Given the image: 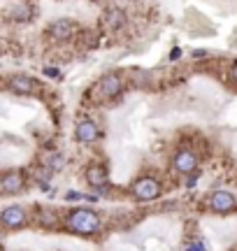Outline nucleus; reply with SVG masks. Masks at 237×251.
Returning a JSON list of instances; mask_svg holds the SVG:
<instances>
[{
    "label": "nucleus",
    "instance_id": "nucleus-1",
    "mask_svg": "<svg viewBox=\"0 0 237 251\" xmlns=\"http://www.w3.org/2000/svg\"><path fill=\"white\" fill-rule=\"evenodd\" d=\"M68 226H70L72 233L93 235L100 230V216L93 209H74L72 214L68 216Z\"/></svg>",
    "mask_w": 237,
    "mask_h": 251
},
{
    "label": "nucleus",
    "instance_id": "nucleus-2",
    "mask_svg": "<svg viewBox=\"0 0 237 251\" xmlns=\"http://www.w3.org/2000/svg\"><path fill=\"white\" fill-rule=\"evenodd\" d=\"M133 196L142 202H149V200H156L161 196V184L154 177H140V179L133 184Z\"/></svg>",
    "mask_w": 237,
    "mask_h": 251
},
{
    "label": "nucleus",
    "instance_id": "nucleus-3",
    "mask_svg": "<svg viewBox=\"0 0 237 251\" xmlns=\"http://www.w3.org/2000/svg\"><path fill=\"white\" fill-rule=\"evenodd\" d=\"M95 91L100 93L102 100H114L118 93L123 91V79H121V75H117V72H112V75H105V77L98 81Z\"/></svg>",
    "mask_w": 237,
    "mask_h": 251
},
{
    "label": "nucleus",
    "instance_id": "nucleus-4",
    "mask_svg": "<svg viewBox=\"0 0 237 251\" xmlns=\"http://www.w3.org/2000/svg\"><path fill=\"white\" fill-rule=\"evenodd\" d=\"M210 207L214 214H230V212H235L237 200L230 191H214L210 198Z\"/></svg>",
    "mask_w": 237,
    "mask_h": 251
},
{
    "label": "nucleus",
    "instance_id": "nucleus-5",
    "mask_svg": "<svg viewBox=\"0 0 237 251\" xmlns=\"http://www.w3.org/2000/svg\"><path fill=\"white\" fill-rule=\"evenodd\" d=\"M24 186H26V175H24L21 170L7 172V175L2 177V181H0V191H2V196H17V193L24 191Z\"/></svg>",
    "mask_w": 237,
    "mask_h": 251
},
{
    "label": "nucleus",
    "instance_id": "nucleus-6",
    "mask_svg": "<svg viewBox=\"0 0 237 251\" xmlns=\"http://www.w3.org/2000/svg\"><path fill=\"white\" fill-rule=\"evenodd\" d=\"M74 30H77V24H74L72 19H58L54 24H49V37H54L58 42H63V40H70L74 35Z\"/></svg>",
    "mask_w": 237,
    "mask_h": 251
},
{
    "label": "nucleus",
    "instance_id": "nucleus-7",
    "mask_svg": "<svg viewBox=\"0 0 237 251\" xmlns=\"http://www.w3.org/2000/svg\"><path fill=\"white\" fill-rule=\"evenodd\" d=\"M7 89L12 93H17V96H30V93H35L37 81L33 77H28V75H14V77H9Z\"/></svg>",
    "mask_w": 237,
    "mask_h": 251
},
{
    "label": "nucleus",
    "instance_id": "nucleus-8",
    "mask_svg": "<svg viewBox=\"0 0 237 251\" xmlns=\"http://www.w3.org/2000/svg\"><path fill=\"white\" fill-rule=\"evenodd\" d=\"M174 168H177V172H182V175H191L198 168V156L191 149H182V151L174 153Z\"/></svg>",
    "mask_w": 237,
    "mask_h": 251
},
{
    "label": "nucleus",
    "instance_id": "nucleus-9",
    "mask_svg": "<svg viewBox=\"0 0 237 251\" xmlns=\"http://www.w3.org/2000/svg\"><path fill=\"white\" fill-rule=\"evenodd\" d=\"M2 224L7 228H21L26 224V209L19 205H12V207H5L2 209Z\"/></svg>",
    "mask_w": 237,
    "mask_h": 251
},
{
    "label": "nucleus",
    "instance_id": "nucleus-10",
    "mask_svg": "<svg viewBox=\"0 0 237 251\" xmlns=\"http://www.w3.org/2000/svg\"><path fill=\"white\" fill-rule=\"evenodd\" d=\"M77 140L84 144H89V142H95L98 137H100V130H98V126L93 124L91 119H84V121H79L77 124Z\"/></svg>",
    "mask_w": 237,
    "mask_h": 251
},
{
    "label": "nucleus",
    "instance_id": "nucleus-11",
    "mask_svg": "<svg viewBox=\"0 0 237 251\" xmlns=\"http://www.w3.org/2000/svg\"><path fill=\"white\" fill-rule=\"evenodd\" d=\"M86 179H89V184H91L93 188L107 186V181H110L107 168H105V165H91V168L86 170Z\"/></svg>",
    "mask_w": 237,
    "mask_h": 251
},
{
    "label": "nucleus",
    "instance_id": "nucleus-12",
    "mask_svg": "<svg viewBox=\"0 0 237 251\" xmlns=\"http://www.w3.org/2000/svg\"><path fill=\"white\" fill-rule=\"evenodd\" d=\"M105 19L110 21V28H114L112 24H117V28L126 26V17H123V12H121V9H112V12H107V14H105Z\"/></svg>",
    "mask_w": 237,
    "mask_h": 251
},
{
    "label": "nucleus",
    "instance_id": "nucleus-13",
    "mask_svg": "<svg viewBox=\"0 0 237 251\" xmlns=\"http://www.w3.org/2000/svg\"><path fill=\"white\" fill-rule=\"evenodd\" d=\"M28 5H14V9H12V17L19 19V21H28L30 19V12H28Z\"/></svg>",
    "mask_w": 237,
    "mask_h": 251
},
{
    "label": "nucleus",
    "instance_id": "nucleus-14",
    "mask_svg": "<svg viewBox=\"0 0 237 251\" xmlns=\"http://www.w3.org/2000/svg\"><path fill=\"white\" fill-rule=\"evenodd\" d=\"M186 251H205V244H202V242L189 244V247H186Z\"/></svg>",
    "mask_w": 237,
    "mask_h": 251
},
{
    "label": "nucleus",
    "instance_id": "nucleus-15",
    "mask_svg": "<svg viewBox=\"0 0 237 251\" xmlns=\"http://www.w3.org/2000/svg\"><path fill=\"white\" fill-rule=\"evenodd\" d=\"M230 79H233V81L237 84V61L233 63V65H230Z\"/></svg>",
    "mask_w": 237,
    "mask_h": 251
},
{
    "label": "nucleus",
    "instance_id": "nucleus-16",
    "mask_svg": "<svg viewBox=\"0 0 237 251\" xmlns=\"http://www.w3.org/2000/svg\"><path fill=\"white\" fill-rule=\"evenodd\" d=\"M65 198H68V200H79L82 196H79V193H74V191H70V193H68Z\"/></svg>",
    "mask_w": 237,
    "mask_h": 251
},
{
    "label": "nucleus",
    "instance_id": "nucleus-17",
    "mask_svg": "<svg viewBox=\"0 0 237 251\" xmlns=\"http://www.w3.org/2000/svg\"><path fill=\"white\" fill-rule=\"evenodd\" d=\"M47 75H49V77H58V70H54V68H47Z\"/></svg>",
    "mask_w": 237,
    "mask_h": 251
}]
</instances>
